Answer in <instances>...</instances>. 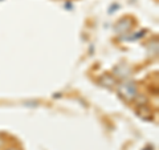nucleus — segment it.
<instances>
[{"instance_id": "nucleus-2", "label": "nucleus", "mask_w": 159, "mask_h": 150, "mask_svg": "<svg viewBox=\"0 0 159 150\" xmlns=\"http://www.w3.org/2000/svg\"><path fill=\"white\" fill-rule=\"evenodd\" d=\"M8 150H20V149H16V148H11V149H8Z\"/></svg>"}, {"instance_id": "nucleus-1", "label": "nucleus", "mask_w": 159, "mask_h": 150, "mask_svg": "<svg viewBox=\"0 0 159 150\" xmlns=\"http://www.w3.org/2000/svg\"><path fill=\"white\" fill-rule=\"evenodd\" d=\"M119 94L122 98H125L126 101H131L137 96V88L134 84H122L119 87Z\"/></svg>"}]
</instances>
